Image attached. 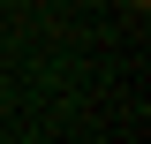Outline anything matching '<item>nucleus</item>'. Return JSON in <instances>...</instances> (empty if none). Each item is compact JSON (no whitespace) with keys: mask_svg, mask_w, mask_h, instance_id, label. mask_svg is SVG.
<instances>
[{"mask_svg":"<svg viewBox=\"0 0 151 144\" xmlns=\"http://www.w3.org/2000/svg\"><path fill=\"white\" fill-rule=\"evenodd\" d=\"M121 8H151V0H121Z\"/></svg>","mask_w":151,"mask_h":144,"instance_id":"obj_1","label":"nucleus"}]
</instances>
